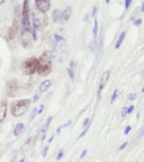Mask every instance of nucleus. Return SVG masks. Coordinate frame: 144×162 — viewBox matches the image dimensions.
<instances>
[{
    "label": "nucleus",
    "mask_w": 144,
    "mask_h": 162,
    "mask_svg": "<svg viewBox=\"0 0 144 162\" xmlns=\"http://www.w3.org/2000/svg\"><path fill=\"white\" fill-rule=\"evenodd\" d=\"M53 64H52V53L44 52L40 57H37V72L40 76H48L52 72Z\"/></svg>",
    "instance_id": "obj_1"
},
{
    "label": "nucleus",
    "mask_w": 144,
    "mask_h": 162,
    "mask_svg": "<svg viewBox=\"0 0 144 162\" xmlns=\"http://www.w3.org/2000/svg\"><path fill=\"white\" fill-rule=\"evenodd\" d=\"M32 100L29 98H23V100H16L12 102L11 105V113L13 117H21L23 114H25L28 112L31 106Z\"/></svg>",
    "instance_id": "obj_2"
},
{
    "label": "nucleus",
    "mask_w": 144,
    "mask_h": 162,
    "mask_svg": "<svg viewBox=\"0 0 144 162\" xmlns=\"http://www.w3.org/2000/svg\"><path fill=\"white\" fill-rule=\"evenodd\" d=\"M48 24H49V19L45 13L37 12V11L32 13V29H33V32L44 31V29L48 27Z\"/></svg>",
    "instance_id": "obj_3"
},
{
    "label": "nucleus",
    "mask_w": 144,
    "mask_h": 162,
    "mask_svg": "<svg viewBox=\"0 0 144 162\" xmlns=\"http://www.w3.org/2000/svg\"><path fill=\"white\" fill-rule=\"evenodd\" d=\"M21 71L27 76H32L37 72V57H29L21 64Z\"/></svg>",
    "instance_id": "obj_4"
},
{
    "label": "nucleus",
    "mask_w": 144,
    "mask_h": 162,
    "mask_svg": "<svg viewBox=\"0 0 144 162\" xmlns=\"http://www.w3.org/2000/svg\"><path fill=\"white\" fill-rule=\"evenodd\" d=\"M37 37L33 35V29H21V35H20V41H21L24 48H31L33 42L36 41Z\"/></svg>",
    "instance_id": "obj_5"
},
{
    "label": "nucleus",
    "mask_w": 144,
    "mask_h": 162,
    "mask_svg": "<svg viewBox=\"0 0 144 162\" xmlns=\"http://www.w3.org/2000/svg\"><path fill=\"white\" fill-rule=\"evenodd\" d=\"M53 42H54V49L57 52H66V40L61 36V35L56 33L53 36Z\"/></svg>",
    "instance_id": "obj_6"
},
{
    "label": "nucleus",
    "mask_w": 144,
    "mask_h": 162,
    "mask_svg": "<svg viewBox=\"0 0 144 162\" xmlns=\"http://www.w3.org/2000/svg\"><path fill=\"white\" fill-rule=\"evenodd\" d=\"M17 92H19V81L15 78L9 80L7 82V96L8 97H15L17 94Z\"/></svg>",
    "instance_id": "obj_7"
},
{
    "label": "nucleus",
    "mask_w": 144,
    "mask_h": 162,
    "mask_svg": "<svg viewBox=\"0 0 144 162\" xmlns=\"http://www.w3.org/2000/svg\"><path fill=\"white\" fill-rule=\"evenodd\" d=\"M35 5L37 12L46 13L50 9V0H35Z\"/></svg>",
    "instance_id": "obj_8"
},
{
    "label": "nucleus",
    "mask_w": 144,
    "mask_h": 162,
    "mask_svg": "<svg viewBox=\"0 0 144 162\" xmlns=\"http://www.w3.org/2000/svg\"><path fill=\"white\" fill-rule=\"evenodd\" d=\"M19 28H20V23H19L17 19H15L13 23H12V25H11V28H9V31H8V35H7V40L15 39L16 35H17V32H19Z\"/></svg>",
    "instance_id": "obj_9"
},
{
    "label": "nucleus",
    "mask_w": 144,
    "mask_h": 162,
    "mask_svg": "<svg viewBox=\"0 0 144 162\" xmlns=\"http://www.w3.org/2000/svg\"><path fill=\"white\" fill-rule=\"evenodd\" d=\"M109 78H110V71H106L103 74H102V77H101V82H99V89H98V93L101 94V92L103 90V88L106 86V84H107V81H109Z\"/></svg>",
    "instance_id": "obj_10"
},
{
    "label": "nucleus",
    "mask_w": 144,
    "mask_h": 162,
    "mask_svg": "<svg viewBox=\"0 0 144 162\" xmlns=\"http://www.w3.org/2000/svg\"><path fill=\"white\" fill-rule=\"evenodd\" d=\"M7 117V100L0 102V122H3Z\"/></svg>",
    "instance_id": "obj_11"
},
{
    "label": "nucleus",
    "mask_w": 144,
    "mask_h": 162,
    "mask_svg": "<svg viewBox=\"0 0 144 162\" xmlns=\"http://www.w3.org/2000/svg\"><path fill=\"white\" fill-rule=\"evenodd\" d=\"M53 20L54 23H62V9L53 11Z\"/></svg>",
    "instance_id": "obj_12"
},
{
    "label": "nucleus",
    "mask_w": 144,
    "mask_h": 162,
    "mask_svg": "<svg viewBox=\"0 0 144 162\" xmlns=\"http://www.w3.org/2000/svg\"><path fill=\"white\" fill-rule=\"evenodd\" d=\"M70 16H72V8L66 7L64 11H62V23H65V21L69 20Z\"/></svg>",
    "instance_id": "obj_13"
},
{
    "label": "nucleus",
    "mask_w": 144,
    "mask_h": 162,
    "mask_svg": "<svg viewBox=\"0 0 144 162\" xmlns=\"http://www.w3.org/2000/svg\"><path fill=\"white\" fill-rule=\"evenodd\" d=\"M24 127H25V125L23 124V122H19V124L15 126V129H13V134L16 135V137H19V135L24 132Z\"/></svg>",
    "instance_id": "obj_14"
},
{
    "label": "nucleus",
    "mask_w": 144,
    "mask_h": 162,
    "mask_svg": "<svg viewBox=\"0 0 144 162\" xmlns=\"http://www.w3.org/2000/svg\"><path fill=\"white\" fill-rule=\"evenodd\" d=\"M50 85H52V81H50V80H44V81L41 82V85H40V93L46 92V90L50 88Z\"/></svg>",
    "instance_id": "obj_15"
},
{
    "label": "nucleus",
    "mask_w": 144,
    "mask_h": 162,
    "mask_svg": "<svg viewBox=\"0 0 144 162\" xmlns=\"http://www.w3.org/2000/svg\"><path fill=\"white\" fill-rule=\"evenodd\" d=\"M74 69H75V61L72 60V61H70V66L67 68V73H69V77H70L72 80H74V77H75Z\"/></svg>",
    "instance_id": "obj_16"
},
{
    "label": "nucleus",
    "mask_w": 144,
    "mask_h": 162,
    "mask_svg": "<svg viewBox=\"0 0 144 162\" xmlns=\"http://www.w3.org/2000/svg\"><path fill=\"white\" fill-rule=\"evenodd\" d=\"M124 39H126V32H122V33L119 35V39H118L116 44H115V49H119V48L122 47V44H123V41H124Z\"/></svg>",
    "instance_id": "obj_17"
},
{
    "label": "nucleus",
    "mask_w": 144,
    "mask_h": 162,
    "mask_svg": "<svg viewBox=\"0 0 144 162\" xmlns=\"http://www.w3.org/2000/svg\"><path fill=\"white\" fill-rule=\"evenodd\" d=\"M52 120H53V116H49L48 120H46V122H45V125H44V127L41 129V134H46V130H48V127L50 126Z\"/></svg>",
    "instance_id": "obj_18"
},
{
    "label": "nucleus",
    "mask_w": 144,
    "mask_h": 162,
    "mask_svg": "<svg viewBox=\"0 0 144 162\" xmlns=\"http://www.w3.org/2000/svg\"><path fill=\"white\" fill-rule=\"evenodd\" d=\"M133 110H135V108H133V105L128 106V108H124V109H123V112H122V117H126V116H127V114H131Z\"/></svg>",
    "instance_id": "obj_19"
},
{
    "label": "nucleus",
    "mask_w": 144,
    "mask_h": 162,
    "mask_svg": "<svg viewBox=\"0 0 144 162\" xmlns=\"http://www.w3.org/2000/svg\"><path fill=\"white\" fill-rule=\"evenodd\" d=\"M96 36H98V21H94V28H93V41H96Z\"/></svg>",
    "instance_id": "obj_20"
},
{
    "label": "nucleus",
    "mask_w": 144,
    "mask_h": 162,
    "mask_svg": "<svg viewBox=\"0 0 144 162\" xmlns=\"http://www.w3.org/2000/svg\"><path fill=\"white\" fill-rule=\"evenodd\" d=\"M89 127H90V126H87V127H83L82 133H81V134L78 135V140H81V138H82V137H85V135H86V133L89 132Z\"/></svg>",
    "instance_id": "obj_21"
},
{
    "label": "nucleus",
    "mask_w": 144,
    "mask_h": 162,
    "mask_svg": "<svg viewBox=\"0 0 144 162\" xmlns=\"http://www.w3.org/2000/svg\"><path fill=\"white\" fill-rule=\"evenodd\" d=\"M118 94H119V90H118V89H115V90H114V93H112V96H111V104L114 102L115 100H116Z\"/></svg>",
    "instance_id": "obj_22"
},
{
    "label": "nucleus",
    "mask_w": 144,
    "mask_h": 162,
    "mask_svg": "<svg viewBox=\"0 0 144 162\" xmlns=\"http://www.w3.org/2000/svg\"><path fill=\"white\" fill-rule=\"evenodd\" d=\"M64 153H65V151H64V149H61V150L58 151V154H57V157H56V159H57V161H61V159H62V157H64Z\"/></svg>",
    "instance_id": "obj_23"
},
{
    "label": "nucleus",
    "mask_w": 144,
    "mask_h": 162,
    "mask_svg": "<svg viewBox=\"0 0 144 162\" xmlns=\"http://www.w3.org/2000/svg\"><path fill=\"white\" fill-rule=\"evenodd\" d=\"M48 150H49V146H48V145L44 146L43 151H41V156H43V157H46V154H48Z\"/></svg>",
    "instance_id": "obj_24"
},
{
    "label": "nucleus",
    "mask_w": 144,
    "mask_h": 162,
    "mask_svg": "<svg viewBox=\"0 0 144 162\" xmlns=\"http://www.w3.org/2000/svg\"><path fill=\"white\" fill-rule=\"evenodd\" d=\"M131 3H132V0H126V1H124V7H126V9H128V8H130Z\"/></svg>",
    "instance_id": "obj_25"
},
{
    "label": "nucleus",
    "mask_w": 144,
    "mask_h": 162,
    "mask_svg": "<svg viewBox=\"0 0 144 162\" xmlns=\"http://www.w3.org/2000/svg\"><path fill=\"white\" fill-rule=\"evenodd\" d=\"M135 98H136V93H131V94L128 96V100H130V101H133Z\"/></svg>",
    "instance_id": "obj_26"
},
{
    "label": "nucleus",
    "mask_w": 144,
    "mask_h": 162,
    "mask_svg": "<svg viewBox=\"0 0 144 162\" xmlns=\"http://www.w3.org/2000/svg\"><path fill=\"white\" fill-rule=\"evenodd\" d=\"M37 100H40V93L35 94V96H33V98H32V101H33V102H36V101H37Z\"/></svg>",
    "instance_id": "obj_27"
},
{
    "label": "nucleus",
    "mask_w": 144,
    "mask_h": 162,
    "mask_svg": "<svg viewBox=\"0 0 144 162\" xmlns=\"http://www.w3.org/2000/svg\"><path fill=\"white\" fill-rule=\"evenodd\" d=\"M128 145V142H124V143H122V145L118 148V150H123V149H126V146Z\"/></svg>",
    "instance_id": "obj_28"
},
{
    "label": "nucleus",
    "mask_w": 144,
    "mask_h": 162,
    "mask_svg": "<svg viewBox=\"0 0 144 162\" xmlns=\"http://www.w3.org/2000/svg\"><path fill=\"white\" fill-rule=\"evenodd\" d=\"M86 154H87V150H86V149H85V150H82V153H81L79 158H81V159H82V158H85V157H86Z\"/></svg>",
    "instance_id": "obj_29"
},
{
    "label": "nucleus",
    "mask_w": 144,
    "mask_h": 162,
    "mask_svg": "<svg viewBox=\"0 0 144 162\" xmlns=\"http://www.w3.org/2000/svg\"><path fill=\"white\" fill-rule=\"evenodd\" d=\"M141 24V19H136L135 21H133V25H140Z\"/></svg>",
    "instance_id": "obj_30"
},
{
    "label": "nucleus",
    "mask_w": 144,
    "mask_h": 162,
    "mask_svg": "<svg viewBox=\"0 0 144 162\" xmlns=\"http://www.w3.org/2000/svg\"><path fill=\"white\" fill-rule=\"evenodd\" d=\"M130 132H131V126L128 125V126H126V129H124V134H128Z\"/></svg>",
    "instance_id": "obj_31"
},
{
    "label": "nucleus",
    "mask_w": 144,
    "mask_h": 162,
    "mask_svg": "<svg viewBox=\"0 0 144 162\" xmlns=\"http://www.w3.org/2000/svg\"><path fill=\"white\" fill-rule=\"evenodd\" d=\"M43 112H44V105H41V106H40V108H38V109H37V113H38V114H40V113H43Z\"/></svg>",
    "instance_id": "obj_32"
},
{
    "label": "nucleus",
    "mask_w": 144,
    "mask_h": 162,
    "mask_svg": "<svg viewBox=\"0 0 144 162\" xmlns=\"http://www.w3.org/2000/svg\"><path fill=\"white\" fill-rule=\"evenodd\" d=\"M70 125H72V121H67L66 124H64L62 125V127H66V126H70Z\"/></svg>",
    "instance_id": "obj_33"
},
{
    "label": "nucleus",
    "mask_w": 144,
    "mask_h": 162,
    "mask_svg": "<svg viewBox=\"0 0 144 162\" xmlns=\"http://www.w3.org/2000/svg\"><path fill=\"white\" fill-rule=\"evenodd\" d=\"M96 9H98V8H96V7H94V8H93V16H95V13H96Z\"/></svg>",
    "instance_id": "obj_34"
},
{
    "label": "nucleus",
    "mask_w": 144,
    "mask_h": 162,
    "mask_svg": "<svg viewBox=\"0 0 144 162\" xmlns=\"http://www.w3.org/2000/svg\"><path fill=\"white\" fill-rule=\"evenodd\" d=\"M140 11L141 12H144V1H143V4H141V7H140Z\"/></svg>",
    "instance_id": "obj_35"
},
{
    "label": "nucleus",
    "mask_w": 144,
    "mask_h": 162,
    "mask_svg": "<svg viewBox=\"0 0 144 162\" xmlns=\"http://www.w3.org/2000/svg\"><path fill=\"white\" fill-rule=\"evenodd\" d=\"M4 1H6V0H0V5L3 4V3H4Z\"/></svg>",
    "instance_id": "obj_36"
},
{
    "label": "nucleus",
    "mask_w": 144,
    "mask_h": 162,
    "mask_svg": "<svg viewBox=\"0 0 144 162\" xmlns=\"http://www.w3.org/2000/svg\"><path fill=\"white\" fill-rule=\"evenodd\" d=\"M24 161H25V158H21V159H20L19 162H24Z\"/></svg>",
    "instance_id": "obj_37"
},
{
    "label": "nucleus",
    "mask_w": 144,
    "mask_h": 162,
    "mask_svg": "<svg viewBox=\"0 0 144 162\" xmlns=\"http://www.w3.org/2000/svg\"><path fill=\"white\" fill-rule=\"evenodd\" d=\"M141 92H143V93H144V85H143V89H141Z\"/></svg>",
    "instance_id": "obj_38"
},
{
    "label": "nucleus",
    "mask_w": 144,
    "mask_h": 162,
    "mask_svg": "<svg viewBox=\"0 0 144 162\" xmlns=\"http://www.w3.org/2000/svg\"><path fill=\"white\" fill-rule=\"evenodd\" d=\"M104 1H106V3H110V0H104Z\"/></svg>",
    "instance_id": "obj_39"
},
{
    "label": "nucleus",
    "mask_w": 144,
    "mask_h": 162,
    "mask_svg": "<svg viewBox=\"0 0 144 162\" xmlns=\"http://www.w3.org/2000/svg\"><path fill=\"white\" fill-rule=\"evenodd\" d=\"M12 162H15V161H12Z\"/></svg>",
    "instance_id": "obj_40"
}]
</instances>
